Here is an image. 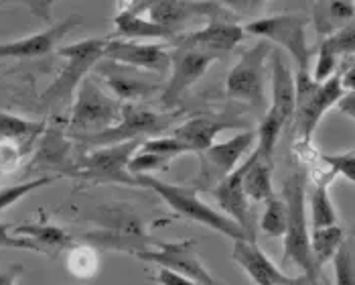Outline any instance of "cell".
I'll use <instances>...</instances> for the list:
<instances>
[{"label":"cell","mask_w":355,"mask_h":285,"mask_svg":"<svg viewBox=\"0 0 355 285\" xmlns=\"http://www.w3.org/2000/svg\"><path fill=\"white\" fill-rule=\"evenodd\" d=\"M137 186L144 188V190H153L181 218H187V220L197 222V225L209 228V230H216V232L232 238V241L250 238L246 230L240 227L238 222H234L230 216H225L223 212H219L214 206H209L205 200H201L199 192L193 186L168 184L164 179L153 177L150 173L148 175H137ZM250 241H254V238H250Z\"/></svg>","instance_id":"1"},{"label":"cell","mask_w":355,"mask_h":285,"mask_svg":"<svg viewBox=\"0 0 355 285\" xmlns=\"http://www.w3.org/2000/svg\"><path fill=\"white\" fill-rule=\"evenodd\" d=\"M282 200L286 204V232L282 265H297L313 284H317L319 271L313 263L309 247V216H306V173L295 171L282 184Z\"/></svg>","instance_id":"2"},{"label":"cell","mask_w":355,"mask_h":285,"mask_svg":"<svg viewBox=\"0 0 355 285\" xmlns=\"http://www.w3.org/2000/svg\"><path fill=\"white\" fill-rule=\"evenodd\" d=\"M270 104L256 131V149L264 157H274L276 142L295 114V72L286 56L278 49L270 51Z\"/></svg>","instance_id":"3"},{"label":"cell","mask_w":355,"mask_h":285,"mask_svg":"<svg viewBox=\"0 0 355 285\" xmlns=\"http://www.w3.org/2000/svg\"><path fill=\"white\" fill-rule=\"evenodd\" d=\"M345 94L335 72L325 82H315L311 70H297L295 74V114L293 124L301 142H311L315 129L323 116Z\"/></svg>","instance_id":"4"},{"label":"cell","mask_w":355,"mask_h":285,"mask_svg":"<svg viewBox=\"0 0 355 285\" xmlns=\"http://www.w3.org/2000/svg\"><path fill=\"white\" fill-rule=\"evenodd\" d=\"M122 111V102L106 92L94 76H85L73 92V106L67 133L78 139L96 135L112 127Z\"/></svg>","instance_id":"5"},{"label":"cell","mask_w":355,"mask_h":285,"mask_svg":"<svg viewBox=\"0 0 355 285\" xmlns=\"http://www.w3.org/2000/svg\"><path fill=\"white\" fill-rule=\"evenodd\" d=\"M106 43H108L106 37H89V39L57 49V56L65 63L53 84L43 92L41 96L43 104H57V102H65L67 98H71L78 84L85 76L92 74L94 65L102 59Z\"/></svg>","instance_id":"6"},{"label":"cell","mask_w":355,"mask_h":285,"mask_svg":"<svg viewBox=\"0 0 355 285\" xmlns=\"http://www.w3.org/2000/svg\"><path fill=\"white\" fill-rule=\"evenodd\" d=\"M272 45L266 39H260L240 56L225 78V92L230 98L256 111L266 104V63Z\"/></svg>","instance_id":"7"},{"label":"cell","mask_w":355,"mask_h":285,"mask_svg":"<svg viewBox=\"0 0 355 285\" xmlns=\"http://www.w3.org/2000/svg\"><path fill=\"white\" fill-rule=\"evenodd\" d=\"M142 141H126L96 147L85 153L80 163L73 165L71 177L92 181V184H120L128 188H138L137 175L128 171V161L138 151Z\"/></svg>","instance_id":"8"},{"label":"cell","mask_w":355,"mask_h":285,"mask_svg":"<svg viewBox=\"0 0 355 285\" xmlns=\"http://www.w3.org/2000/svg\"><path fill=\"white\" fill-rule=\"evenodd\" d=\"M309 19L295 13L272 15L264 19H256L248 23L244 33L254 35L258 39H266L270 45L282 49V54L295 61L297 70H311V49L306 39Z\"/></svg>","instance_id":"9"},{"label":"cell","mask_w":355,"mask_h":285,"mask_svg":"<svg viewBox=\"0 0 355 285\" xmlns=\"http://www.w3.org/2000/svg\"><path fill=\"white\" fill-rule=\"evenodd\" d=\"M256 145V131H242L227 141H214L199 155V171L195 175L193 188L199 192H211L214 186L221 181L227 173L236 170L240 161Z\"/></svg>","instance_id":"10"},{"label":"cell","mask_w":355,"mask_h":285,"mask_svg":"<svg viewBox=\"0 0 355 285\" xmlns=\"http://www.w3.org/2000/svg\"><path fill=\"white\" fill-rule=\"evenodd\" d=\"M168 118L161 113H155L138 102H122L120 118L100 133L83 137L82 141L89 147H106L116 142L126 141H144V137H155L163 129H166Z\"/></svg>","instance_id":"11"},{"label":"cell","mask_w":355,"mask_h":285,"mask_svg":"<svg viewBox=\"0 0 355 285\" xmlns=\"http://www.w3.org/2000/svg\"><path fill=\"white\" fill-rule=\"evenodd\" d=\"M92 74L96 76V80H102L108 86L110 94L116 96L120 102H140L153 98L157 92L163 90L161 76L132 65L116 63L104 57L94 65Z\"/></svg>","instance_id":"12"},{"label":"cell","mask_w":355,"mask_h":285,"mask_svg":"<svg viewBox=\"0 0 355 285\" xmlns=\"http://www.w3.org/2000/svg\"><path fill=\"white\" fill-rule=\"evenodd\" d=\"M138 259L155 263L159 267L177 271L187 275L189 279L199 285H216L214 275L203 265L201 256L195 249V241H173V243H159L157 249H142L135 253Z\"/></svg>","instance_id":"13"},{"label":"cell","mask_w":355,"mask_h":285,"mask_svg":"<svg viewBox=\"0 0 355 285\" xmlns=\"http://www.w3.org/2000/svg\"><path fill=\"white\" fill-rule=\"evenodd\" d=\"M218 57L209 51L181 45L179 51L171 54V70H168V82L163 86V104L164 106H175L183 94L197 84L203 74L209 70V65Z\"/></svg>","instance_id":"14"},{"label":"cell","mask_w":355,"mask_h":285,"mask_svg":"<svg viewBox=\"0 0 355 285\" xmlns=\"http://www.w3.org/2000/svg\"><path fill=\"white\" fill-rule=\"evenodd\" d=\"M104 59L146 70L164 78L171 70V51L164 45L150 41H132V39H108Z\"/></svg>","instance_id":"15"},{"label":"cell","mask_w":355,"mask_h":285,"mask_svg":"<svg viewBox=\"0 0 355 285\" xmlns=\"http://www.w3.org/2000/svg\"><path fill=\"white\" fill-rule=\"evenodd\" d=\"M232 261L242 267V271L256 285H286L291 277L266 255L254 241L236 238L232 247Z\"/></svg>","instance_id":"16"},{"label":"cell","mask_w":355,"mask_h":285,"mask_svg":"<svg viewBox=\"0 0 355 285\" xmlns=\"http://www.w3.org/2000/svg\"><path fill=\"white\" fill-rule=\"evenodd\" d=\"M242 175H244V163H240L232 173H227L221 181H218L214 186L211 194L218 202L219 210L244 228L250 238H254L252 216H250V200L246 198L244 188H242Z\"/></svg>","instance_id":"17"},{"label":"cell","mask_w":355,"mask_h":285,"mask_svg":"<svg viewBox=\"0 0 355 285\" xmlns=\"http://www.w3.org/2000/svg\"><path fill=\"white\" fill-rule=\"evenodd\" d=\"M78 25H80V19L78 15H73L67 21H61L47 31L35 33L31 37H23L17 41L0 43V59H33V57L47 56L57 47L59 39Z\"/></svg>","instance_id":"18"},{"label":"cell","mask_w":355,"mask_h":285,"mask_svg":"<svg viewBox=\"0 0 355 285\" xmlns=\"http://www.w3.org/2000/svg\"><path fill=\"white\" fill-rule=\"evenodd\" d=\"M244 37H246L244 27L234 25V23H225V21H214L207 27L199 28V31L191 33L189 37H185L181 41V45L197 47V49L209 51V54L219 57L236 49L244 41Z\"/></svg>","instance_id":"19"},{"label":"cell","mask_w":355,"mask_h":285,"mask_svg":"<svg viewBox=\"0 0 355 285\" xmlns=\"http://www.w3.org/2000/svg\"><path fill=\"white\" fill-rule=\"evenodd\" d=\"M272 159L264 157L256 147L248 153L244 161V175H242V188L250 202L264 204L266 200L276 196L272 184Z\"/></svg>","instance_id":"20"},{"label":"cell","mask_w":355,"mask_h":285,"mask_svg":"<svg viewBox=\"0 0 355 285\" xmlns=\"http://www.w3.org/2000/svg\"><path fill=\"white\" fill-rule=\"evenodd\" d=\"M227 127H232V124L209 118V116H193L189 120L181 122L173 131V137L183 142L189 149V153L197 155V153L205 151L211 142L218 139L219 133Z\"/></svg>","instance_id":"21"},{"label":"cell","mask_w":355,"mask_h":285,"mask_svg":"<svg viewBox=\"0 0 355 285\" xmlns=\"http://www.w3.org/2000/svg\"><path fill=\"white\" fill-rule=\"evenodd\" d=\"M333 173L325 168V171L315 173V188L311 192V204H309V228H323L337 225V210L329 194V186L333 181Z\"/></svg>","instance_id":"22"},{"label":"cell","mask_w":355,"mask_h":285,"mask_svg":"<svg viewBox=\"0 0 355 285\" xmlns=\"http://www.w3.org/2000/svg\"><path fill=\"white\" fill-rule=\"evenodd\" d=\"M116 39H132V41H153V39H168L173 37V28L159 25L150 19L140 17L132 10H122L114 19Z\"/></svg>","instance_id":"23"},{"label":"cell","mask_w":355,"mask_h":285,"mask_svg":"<svg viewBox=\"0 0 355 285\" xmlns=\"http://www.w3.org/2000/svg\"><path fill=\"white\" fill-rule=\"evenodd\" d=\"M12 232L17 236H25V238H31L43 255H51L55 251L71 245V236L57 225H51V222H27V225H19V227L12 228Z\"/></svg>","instance_id":"24"},{"label":"cell","mask_w":355,"mask_h":285,"mask_svg":"<svg viewBox=\"0 0 355 285\" xmlns=\"http://www.w3.org/2000/svg\"><path fill=\"white\" fill-rule=\"evenodd\" d=\"M343 241H345V228H341L339 225L309 230V247L317 271L333 259L337 249L343 245Z\"/></svg>","instance_id":"25"},{"label":"cell","mask_w":355,"mask_h":285,"mask_svg":"<svg viewBox=\"0 0 355 285\" xmlns=\"http://www.w3.org/2000/svg\"><path fill=\"white\" fill-rule=\"evenodd\" d=\"M144 8L148 10L150 21L173 31L177 25L187 21L191 15L199 13V4L191 0H150L144 4Z\"/></svg>","instance_id":"26"},{"label":"cell","mask_w":355,"mask_h":285,"mask_svg":"<svg viewBox=\"0 0 355 285\" xmlns=\"http://www.w3.org/2000/svg\"><path fill=\"white\" fill-rule=\"evenodd\" d=\"M45 133L43 122L27 120L17 114L0 113V139L19 142L25 151L31 149V145L37 141Z\"/></svg>","instance_id":"27"},{"label":"cell","mask_w":355,"mask_h":285,"mask_svg":"<svg viewBox=\"0 0 355 285\" xmlns=\"http://www.w3.org/2000/svg\"><path fill=\"white\" fill-rule=\"evenodd\" d=\"M65 269L76 279H94L100 271V253L94 245H73L65 256Z\"/></svg>","instance_id":"28"},{"label":"cell","mask_w":355,"mask_h":285,"mask_svg":"<svg viewBox=\"0 0 355 285\" xmlns=\"http://www.w3.org/2000/svg\"><path fill=\"white\" fill-rule=\"evenodd\" d=\"M260 230L270 238H282L286 232V204L282 196L264 202V212L260 216Z\"/></svg>","instance_id":"29"},{"label":"cell","mask_w":355,"mask_h":285,"mask_svg":"<svg viewBox=\"0 0 355 285\" xmlns=\"http://www.w3.org/2000/svg\"><path fill=\"white\" fill-rule=\"evenodd\" d=\"M69 163V141L61 133H47L41 142L37 163H45V168H59Z\"/></svg>","instance_id":"30"},{"label":"cell","mask_w":355,"mask_h":285,"mask_svg":"<svg viewBox=\"0 0 355 285\" xmlns=\"http://www.w3.org/2000/svg\"><path fill=\"white\" fill-rule=\"evenodd\" d=\"M55 181V175H41V177H35V179H27V181H19L15 186H6V188H0V212H4L6 208H10L12 204H17L19 200H23L28 194L45 188V186H51Z\"/></svg>","instance_id":"31"},{"label":"cell","mask_w":355,"mask_h":285,"mask_svg":"<svg viewBox=\"0 0 355 285\" xmlns=\"http://www.w3.org/2000/svg\"><path fill=\"white\" fill-rule=\"evenodd\" d=\"M331 263H333V285H355L354 247L349 241H343V245L337 249Z\"/></svg>","instance_id":"32"},{"label":"cell","mask_w":355,"mask_h":285,"mask_svg":"<svg viewBox=\"0 0 355 285\" xmlns=\"http://www.w3.org/2000/svg\"><path fill=\"white\" fill-rule=\"evenodd\" d=\"M138 151H146V153H155V155H161V157H166V159H175V157H181V155H187L189 149L175 139L173 135L168 137H161V135H155V137H148L144 141L140 142Z\"/></svg>","instance_id":"33"},{"label":"cell","mask_w":355,"mask_h":285,"mask_svg":"<svg viewBox=\"0 0 355 285\" xmlns=\"http://www.w3.org/2000/svg\"><path fill=\"white\" fill-rule=\"evenodd\" d=\"M321 161L335 177H343L349 184L355 181V153L347 149L345 153H321Z\"/></svg>","instance_id":"34"},{"label":"cell","mask_w":355,"mask_h":285,"mask_svg":"<svg viewBox=\"0 0 355 285\" xmlns=\"http://www.w3.org/2000/svg\"><path fill=\"white\" fill-rule=\"evenodd\" d=\"M171 159L155 155V153H146V151H137L130 161H128V171L132 175H148L153 171H163L168 168Z\"/></svg>","instance_id":"35"},{"label":"cell","mask_w":355,"mask_h":285,"mask_svg":"<svg viewBox=\"0 0 355 285\" xmlns=\"http://www.w3.org/2000/svg\"><path fill=\"white\" fill-rule=\"evenodd\" d=\"M343 57L337 56L329 45L325 43H321V47H319V51H317V61H315V70H313V80L315 82H325L327 78H331L335 72H337V67H339V61H341Z\"/></svg>","instance_id":"36"},{"label":"cell","mask_w":355,"mask_h":285,"mask_svg":"<svg viewBox=\"0 0 355 285\" xmlns=\"http://www.w3.org/2000/svg\"><path fill=\"white\" fill-rule=\"evenodd\" d=\"M27 155V151L15 141L0 139V173H10L21 165V159Z\"/></svg>","instance_id":"37"},{"label":"cell","mask_w":355,"mask_h":285,"mask_svg":"<svg viewBox=\"0 0 355 285\" xmlns=\"http://www.w3.org/2000/svg\"><path fill=\"white\" fill-rule=\"evenodd\" d=\"M325 45H329L337 56L345 57V56H354L355 49V33H354V25L349 23L347 27L339 28L337 33L329 35L327 39L323 41Z\"/></svg>","instance_id":"38"},{"label":"cell","mask_w":355,"mask_h":285,"mask_svg":"<svg viewBox=\"0 0 355 285\" xmlns=\"http://www.w3.org/2000/svg\"><path fill=\"white\" fill-rule=\"evenodd\" d=\"M0 249H15V251H31V253H41V249L25 236H17L12 232V227L6 222H0Z\"/></svg>","instance_id":"39"},{"label":"cell","mask_w":355,"mask_h":285,"mask_svg":"<svg viewBox=\"0 0 355 285\" xmlns=\"http://www.w3.org/2000/svg\"><path fill=\"white\" fill-rule=\"evenodd\" d=\"M155 282L159 285H199L197 282L189 279L187 275H181V273L171 271V269H164V267H159V269H157Z\"/></svg>","instance_id":"40"},{"label":"cell","mask_w":355,"mask_h":285,"mask_svg":"<svg viewBox=\"0 0 355 285\" xmlns=\"http://www.w3.org/2000/svg\"><path fill=\"white\" fill-rule=\"evenodd\" d=\"M335 106L339 108V113L345 114L349 120H354L355 118V92L354 90H347L337 102H335Z\"/></svg>","instance_id":"41"},{"label":"cell","mask_w":355,"mask_h":285,"mask_svg":"<svg viewBox=\"0 0 355 285\" xmlns=\"http://www.w3.org/2000/svg\"><path fill=\"white\" fill-rule=\"evenodd\" d=\"M219 2L227 4V6H230V8H234V10L250 13V10H254V8H258V6L266 4L268 0H219Z\"/></svg>","instance_id":"42"},{"label":"cell","mask_w":355,"mask_h":285,"mask_svg":"<svg viewBox=\"0 0 355 285\" xmlns=\"http://www.w3.org/2000/svg\"><path fill=\"white\" fill-rule=\"evenodd\" d=\"M331 17H335V19H352L354 17V6L343 2V0H333L331 2Z\"/></svg>","instance_id":"43"},{"label":"cell","mask_w":355,"mask_h":285,"mask_svg":"<svg viewBox=\"0 0 355 285\" xmlns=\"http://www.w3.org/2000/svg\"><path fill=\"white\" fill-rule=\"evenodd\" d=\"M21 273H23V265H12L8 269H0V285H17V279Z\"/></svg>","instance_id":"44"},{"label":"cell","mask_w":355,"mask_h":285,"mask_svg":"<svg viewBox=\"0 0 355 285\" xmlns=\"http://www.w3.org/2000/svg\"><path fill=\"white\" fill-rule=\"evenodd\" d=\"M286 285H317V284H313L306 275H301V277H291V282Z\"/></svg>","instance_id":"45"},{"label":"cell","mask_w":355,"mask_h":285,"mask_svg":"<svg viewBox=\"0 0 355 285\" xmlns=\"http://www.w3.org/2000/svg\"><path fill=\"white\" fill-rule=\"evenodd\" d=\"M0 175H2V173H0Z\"/></svg>","instance_id":"46"}]
</instances>
